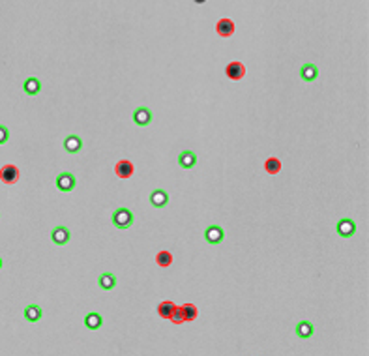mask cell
Instances as JSON below:
<instances>
[{
	"label": "cell",
	"instance_id": "cell-1",
	"mask_svg": "<svg viewBox=\"0 0 369 356\" xmlns=\"http://www.w3.org/2000/svg\"><path fill=\"white\" fill-rule=\"evenodd\" d=\"M111 221H113V225L117 229H130L131 225H133V221H135V216H133V212L130 208L120 206V208H117L113 212Z\"/></svg>",
	"mask_w": 369,
	"mask_h": 356
},
{
	"label": "cell",
	"instance_id": "cell-2",
	"mask_svg": "<svg viewBox=\"0 0 369 356\" xmlns=\"http://www.w3.org/2000/svg\"><path fill=\"white\" fill-rule=\"evenodd\" d=\"M204 240H206L208 244H212V246L221 244V242L225 240V231H223V227H219V225H208L206 231H204Z\"/></svg>",
	"mask_w": 369,
	"mask_h": 356
},
{
	"label": "cell",
	"instance_id": "cell-3",
	"mask_svg": "<svg viewBox=\"0 0 369 356\" xmlns=\"http://www.w3.org/2000/svg\"><path fill=\"white\" fill-rule=\"evenodd\" d=\"M70 238H72V233H70V229L64 227V225H57V227L51 231V240H53L57 246H66V244L70 242Z\"/></svg>",
	"mask_w": 369,
	"mask_h": 356
},
{
	"label": "cell",
	"instance_id": "cell-4",
	"mask_svg": "<svg viewBox=\"0 0 369 356\" xmlns=\"http://www.w3.org/2000/svg\"><path fill=\"white\" fill-rule=\"evenodd\" d=\"M152 120H154V114L148 107H137L133 111V122L137 124L139 128H146Z\"/></svg>",
	"mask_w": 369,
	"mask_h": 356
},
{
	"label": "cell",
	"instance_id": "cell-5",
	"mask_svg": "<svg viewBox=\"0 0 369 356\" xmlns=\"http://www.w3.org/2000/svg\"><path fill=\"white\" fill-rule=\"evenodd\" d=\"M75 186H77V180H75V176H73L72 172H60L58 176H57V187H58L60 191H64V193L73 191Z\"/></svg>",
	"mask_w": 369,
	"mask_h": 356
},
{
	"label": "cell",
	"instance_id": "cell-6",
	"mask_svg": "<svg viewBox=\"0 0 369 356\" xmlns=\"http://www.w3.org/2000/svg\"><path fill=\"white\" fill-rule=\"evenodd\" d=\"M0 180L4 182V184H15L17 180H19V169L15 167V165H12V163H8V165H2L0 167Z\"/></svg>",
	"mask_w": 369,
	"mask_h": 356
},
{
	"label": "cell",
	"instance_id": "cell-7",
	"mask_svg": "<svg viewBox=\"0 0 369 356\" xmlns=\"http://www.w3.org/2000/svg\"><path fill=\"white\" fill-rule=\"evenodd\" d=\"M335 231H337L339 236H343V238H350L352 234L356 233V223H354L352 220H349V218L339 220L337 221V225H335Z\"/></svg>",
	"mask_w": 369,
	"mask_h": 356
},
{
	"label": "cell",
	"instance_id": "cell-8",
	"mask_svg": "<svg viewBox=\"0 0 369 356\" xmlns=\"http://www.w3.org/2000/svg\"><path fill=\"white\" fill-rule=\"evenodd\" d=\"M225 74L229 79H233V81H240L244 75H246V68H244V64L242 62H229L225 68Z\"/></svg>",
	"mask_w": 369,
	"mask_h": 356
},
{
	"label": "cell",
	"instance_id": "cell-9",
	"mask_svg": "<svg viewBox=\"0 0 369 356\" xmlns=\"http://www.w3.org/2000/svg\"><path fill=\"white\" fill-rule=\"evenodd\" d=\"M64 150L68 154H79L83 150V139L79 135H68L64 139Z\"/></svg>",
	"mask_w": 369,
	"mask_h": 356
},
{
	"label": "cell",
	"instance_id": "cell-10",
	"mask_svg": "<svg viewBox=\"0 0 369 356\" xmlns=\"http://www.w3.org/2000/svg\"><path fill=\"white\" fill-rule=\"evenodd\" d=\"M150 205L154 208H165L167 205H169V193H167L165 189H154L150 193Z\"/></svg>",
	"mask_w": 369,
	"mask_h": 356
},
{
	"label": "cell",
	"instance_id": "cell-11",
	"mask_svg": "<svg viewBox=\"0 0 369 356\" xmlns=\"http://www.w3.org/2000/svg\"><path fill=\"white\" fill-rule=\"evenodd\" d=\"M300 77H302V81H306V83H313V81H317V77H319V68H317L315 64L308 62V64H304V66L300 68Z\"/></svg>",
	"mask_w": 369,
	"mask_h": 356
},
{
	"label": "cell",
	"instance_id": "cell-12",
	"mask_svg": "<svg viewBox=\"0 0 369 356\" xmlns=\"http://www.w3.org/2000/svg\"><path fill=\"white\" fill-rule=\"evenodd\" d=\"M178 165L182 169H193L197 165V154L191 150H182L178 154Z\"/></svg>",
	"mask_w": 369,
	"mask_h": 356
},
{
	"label": "cell",
	"instance_id": "cell-13",
	"mask_svg": "<svg viewBox=\"0 0 369 356\" xmlns=\"http://www.w3.org/2000/svg\"><path fill=\"white\" fill-rule=\"evenodd\" d=\"M234 30H236V26H234V23L231 21V19H219L217 21V25H215V32L219 34V36L223 37H229L234 34Z\"/></svg>",
	"mask_w": 369,
	"mask_h": 356
},
{
	"label": "cell",
	"instance_id": "cell-14",
	"mask_svg": "<svg viewBox=\"0 0 369 356\" xmlns=\"http://www.w3.org/2000/svg\"><path fill=\"white\" fill-rule=\"evenodd\" d=\"M115 172H117V176H120V178H131L133 172H135V167H133L131 161L120 160L118 163H117V167H115Z\"/></svg>",
	"mask_w": 369,
	"mask_h": 356
},
{
	"label": "cell",
	"instance_id": "cell-15",
	"mask_svg": "<svg viewBox=\"0 0 369 356\" xmlns=\"http://www.w3.org/2000/svg\"><path fill=\"white\" fill-rule=\"evenodd\" d=\"M313 334H315V326L310 320H300L296 324V336L300 339H310Z\"/></svg>",
	"mask_w": 369,
	"mask_h": 356
},
{
	"label": "cell",
	"instance_id": "cell-16",
	"mask_svg": "<svg viewBox=\"0 0 369 356\" xmlns=\"http://www.w3.org/2000/svg\"><path fill=\"white\" fill-rule=\"evenodd\" d=\"M97 285L103 289V291H113L117 287V276L111 274V272H103L99 278H97Z\"/></svg>",
	"mask_w": 369,
	"mask_h": 356
},
{
	"label": "cell",
	"instance_id": "cell-17",
	"mask_svg": "<svg viewBox=\"0 0 369 356\" xmlns=\"http://www.w3.org/2000/svg\"><path fill=\"white\" fill-rule=\"evenodd\" d=\"M23 90L28 96H38V94L41 92V83H39V79H38V77H28L23 83Z\"/></svg>",
	"mask_w": 369,
	"mask_h": 356
},
{
	"label": "cell",
	"instance_id": "cell-18",
	"mask_svg": "<svg viewBox=\"0 0 369 356\" xmlns=\"http://www.w3.org/2000/svg\"><path fill=\"white\" fill-rule=\"evenodd\" d=\"M41 317H43V311H41L39 306L30 304V306L24 307V319L28 322H38V320H41Z\"/></svg>",
	"mask_w": 369,
	"mask_h": 356
},
{
	"label": "cell",
	"instance_id": "cell-19",
	"mask_svg": "<svg viewBox=\"0 0 369 356\" xmlns=\"http://www.w3.org/2000/svg\"><path fill=\"white\" fill-rule=\"evenodd\" d=\"M101 324H103V317H101L99 313H96V311L88 313V315L84 317V326H86L88 330H97V328H101Z\"/></svg>",
	"mask_w": 369,
	"mask_h": 356
},
{
	"label": "cell",
	"instance_id": "cell-20",
	"mask_svg": "<svg viewBox=\"0 0 369 356\" xmlns=\"http://www.w3.org/2000/svg\"><path fill=\"white\" fill-rule=\"evenodd\" d=\"M175 309H176V306H175L173 302L165 300V302H161V304L157 306V313H159L161 319H171V315H173Z\"/></svg>",
	"mask_w": 369,
	"mask_h": 356
},
{
	"label": "cell",
	"instance_id": "cell-21",
	"mask_svg": "<svg viewBox=\"0 0 369 356\" xmlns=\"http://www.w3.org/2000/svg\"><path fill=\"white\" fill-rule=\"evenodd\" d=\"M180 311H182V315H184V322H186V320H195L197 315H199L197 306H193V304H184V306H180Z\"/></svg>",
	"mask_w": 369,
	"mask_h": 356
},
{
	"label": "cell",
	"instance_id": "cell-22",
	"mask_svg": "<svg viewBox=\"0 0 369 356\" xmlns=\"http://www.w3.org/2000/svg\"><path fill=\"white\" fill-rule=\"evenodd\" d=\"M155 262H157V266L167 268V266L173 264V255H171L169 251H159V253L155 255Z\"/></svg>",
	"mask_w": 369,
	"mask_h": 356
},
{
	"label": "cell",
	"instance_id": "cell-23",
	"mask_svg": "<svg viewBox=\"0 0 369 356\" xmlns=\"http://www.w3.org/2000/svg\"><path fill=\"white\" fill-rule=\"evenodd\" d=\"M264 169H266L268 174H277V172L281 171V161L277 160V158H268L266 163H264Z\"/></svg>",
	"mask_w": 369,
	"mask_h": 356
},
{
	"label": "cell",
	"instance_id": "cell-24",
	"mask_svg": "<svg viewBox=\"0 0 369 356\" xmlns=\"http://www.w3.org/2000/svg\"><path fill=\"white\" fill-rule=\"evenodd\" d=\"M10 141V130L0 124V145H6Z\"/></svg>",
	"mask_w": 369,
	"mask_h": 356
},
{
	"label": "cell",
	"instance_id": "cell-25",
	"mask_svg": "<svg viewBox=\"0 0 369 356\" xmlns=\"http://www.w3.org/2000/svg\"><path fill=\"white\" fill-rule=\"evenodd\" d=\"M171 320L175 322V324H182L184 322V315H182V311H180V306L173 311V315H171Z\"/></svg>",
	"mask_w": 369,
	"mask_h": 356
},
{
	"label": "cell",
	"instance_id": "cell-26",
	"mask_svg": "<svg viewBox=\"0 0 369 356\" xmlns=\"http://www.w3.org/2000/svg\"><path fill=\"white\" fill-rule=\"evenodd\" d=\"M2 266H4V262H2V257H0V270H2Z\"/></svg>",
	"mask_w": 369,
	"mask_h": 356
}]
</instances>
